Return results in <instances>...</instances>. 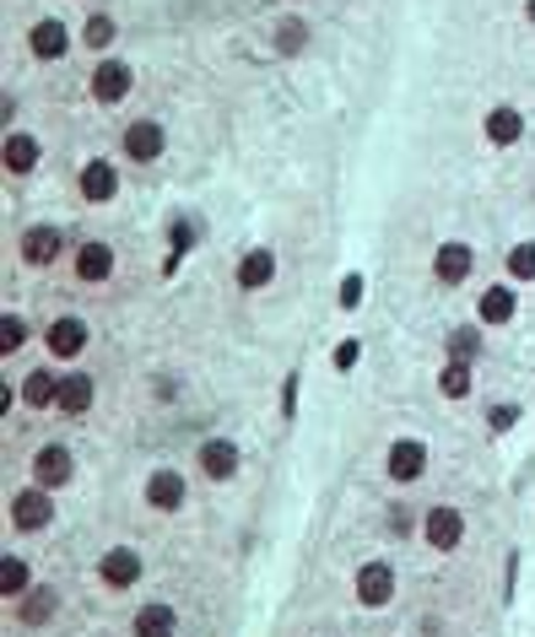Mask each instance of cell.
Instances as JSON below:
<instances>
[{
    "label": "cell",
    "mask_w": 535,
    "mask_h": 637,
    "mask_svg": "<svg viewBox=\"0 0 535 637\" xmlns=\"http://www.w3.org/2000/svg\"><path fill=\"white\" fill-rule=\"evenodd\" d=\"M384 476H390L395 487L422 481V476H427V444H422V438H395L390 454H384Z\"/></svg>",
    "instance_id": "13"
},
{
    "label": "cell",
    "mask_w": 535,
    "mask_h": 637,
    "mask_svg": "<svg viewBox=\"0 0 535 637\" xmlns=\"http://www.w3.org/2000/svg\"><path fill=\"white\" fill-rule=\"evenodd\" d=\"M146 573V562H141V551L135 546H114V551H103V562H98V578H103V589H114V594H125L135 589Z\"/></svg>",
    "instance_id": "15"
},
{
    "label": "cell",
    "mask_w": 535,
    "mask_h": 637,
    "mask_svg": "<svg viewBox=\"0 0 535 637\" xmlns=\"http://www.w3.org/2000/svg\"><path fill=\"white\" fill-rule=\"evenodd\" d=\"M520 416H525V411H520L514 400H498V405L487 411V427H492V433L503 438V433H514V427H520Z\"/></svg>",
    "instance_id": "34"
},
{
    "label": "cell",
    "mask_w": 535,
    "mask_h": 637,
    "mask_svg": "<svg viewBox=\"0 0 535 637\" xmlns=\"http://www.w3.org/2000/svg\"><path fill=\"white\" fill-rule=\"evenodd\" d=\"M444 351H449V362H476V357H481V329H476V324L449 329V335H444Z\"/></svg>",
    "instance_id": "27"
},
{
    "label": "cell",
    "mask_w": 535,
    "mask_h": 637,
    "mask_svg": "<svg viewBox=\"0 0 535 637\" xmlns=\"http://www.w3.org/2000/svg\"><path fill=\"white\" fill-rule=\"evenodd\" d=\"M114 244H103V238H87V244H76L70 249V270H76V281H87V287H103V281H114Z\"/></svg>",
    "instance_id": "8"
},
{
    "label": "cell",
    "mask_w": 535,
    "mask_h": 637,
    "mask_svg": "<svg viewBox=\"0 0 535 637\" xmlns=\"http://www.w3.org/2000/svg\"><path fill=\"white\" fill-rule=\"evenodd\" d=\"M92 400H98V379L92 373H66L60 379V416H87L92 411Z\"/></svg>",
    "instance_id": "24"
},
{
    "label": "cell",
    "mask_w": 535,
    "mask_h": 637,
    "mask_svg": "<svg viewBox=\"0 0 535 637\" xmlns=\"http://www.w3.org/2000/svg\"><path fill=\"white\" fill-rule=\"evenodd\" d=\"M503 270H509V281H535V238L514 244V249L503 255Z\"/></svg>",
    "instance_id": "29"
},
{
    "label": "cell",
    "mask_w": 535,
    "mask_h": 637,
    "mask_svg": "<svg viewBox=\"0 0 535 637\" xmlns=\"http://www.w3.org/2000/svg\"><path fill=\"white\" fill-rule=\"evenodd\" d=\"M27 55H33V60H44V65L66 60V55H70V27L60 22V16H38V22L27 27Z\"/></svg>",
    "instance_id": "14"
},
{
    "label": "cell",
    "mask_w": 535,
    "mask_h": 637,
    "mask_svg": "<svg viewBox=\"0 0 535 637\" xmlns=\"http://www.w3.org/2000/svg\"><path fill=\"white\" fill-rule=\"evenodd\" d=\"M55 611H60V589H49V583H33L16 600V622L22 627H44V622H55Z\"/></svg>",
    "instance_id": "21"
},
{
    "label": "cell",
    "mask_w": 535,
    "mask_h": 637,
    "mask_svg": "<svg viewBox=\"0 0 535 637\" xmlns=\"http://www.w3.org/2000/svg\"><path fill=\"white\" fill-rule=\"evenodd\" d=\"M525 16H531V27H535V0H525Z\"/></svg>",
    "instance_id": "39"
},
{
    "label": "cell",
    "mask_w": 535,
    "mask_h": 637,
    "mask_svg": "<svg viewBox=\"0 0 535 637\" xmlns=\"http://www.w3.org/2000/svg\"><path fill=\"white\" fill-rule=\"evenodd\" d=\"M276 270H281V259H276V249H249V255L238 259V270H233V281H238L244 292H266L270 281H276Z\"/></svg>",
    "instance_id": "18"
},
{
    "label": "cell",
    "mask_w": 535,
    "mask_h": 637,
    "mask_svg": "<svg viewBox=\"0 0 535 637\" xmlns=\"http://www.w3.org/2000/svg\"><path fill=\"white\" fill-rule=\"evenodd\" d=\"M16 255L27 259L33 270H49L55 259H66V233H60L55 222H38V227H27V233L16 238Z\"/></svg>",
    "instance_id": "7"
},
{
    "label": "cell",
    "mask_w": 535,
    "mask_h": 637,
    "mask_svg": "<svg viewBox=\"0 0 535 637\" xmlns=\"http://www.w3.org/2000/svg\"><path fill=\"white\" fill-rule=\"evenodd\" d=\"M438 394H444V400H466V394H470V362H444V373H438Z\"/></svg>",
    "instance_id": "32"
},
{
    "label": "cell",
    "mask_w": 535,
    "mask_h": 637,
    "mask_svg": "<svg viewBox=\"0 0 535 637\" xmlns=\"http://www.w3.org/2000/svg\"><path fill=\"white\" fill-rule=\"evenodd\" d=\"M352 594H357L363 611H384L395 600V568L390 562H363L357 578H352Z\"/></svg>",
    "instance_id": "6"
},
{
    "label": "cell",
    "mask_w": 535,
    "mask_h": 637,
    "mask_svg": "<svg viewBox=\"0 0 535 637\" xmlns=\"http://www.w3.org/2000/svg\"><path fill=\"white\" fill-rule=\"evenodd\" d=\"M298 389H303V373H287V379H281V400H276V405H281V422H287V427L298 422Z\"/></svg>",
    "instance_id": "36"
},
{
    "label": "cell",
    "mask_w": 535,
    "mask_h": 637,
    "mask_svg": "<svg viewBox=\"0 0 535 637\" xmlns=\"http://www.w3.org/2000/svg\"><path fill=\"white\" fill-rule=\"evenodd\" d=\"M38 163H44V141H38L33 130H5L0 168H5L11 179H27V174H38Z\"/></svg>",
    "instance_id": "10"
},
{
    "label": "cell",
    "mask_w": 535,
    "mask_h": 637,
    "mask_svg": "<svg viewBox=\"0 0 535 637\" xmlns=\"http://www.w3.org/2000/svg\"><path fill=\"white\" fill-rule=\"evenodd\" d=\"M357 362H363V340H357V335L335 340V351H331V368H335V373H352Z\"/></svg>",
    "instance_id": "35"
},
{
    "label": "cell",
    "mask_w": 535,
    "mask_h": 637,
    "mask_svg": "<svg viewBox=\"0 0 535 637\" xmlns=\"http://www.w3.org/2000/svg\"><path fill=\"white\" fill-rule=\"evenodd\" d=\"M196 470H201L205 481H216V487H222V481H233V476L244 470V448L233 444L227 433H211V438L196 448Z\"/></svg>",
    "instance_id": "1"
},
{
    "label": "cell",
    "mask_w": 535,
    "mask_h": 637,
    "mask_svg": "<svg viewBox=\"0 0 535 637\" xmlns=\"http://www.w3.org/2000/svg\"><path fill=\"white\" fill-rule=\"evenodd\" d=\"M76 44H81V49H92V55H109V49L120 44V22H114L109 11H92V16L81 22Z\"/></svg>",
    "instance_id": "25"
},
{
    "label": "cell",
    "mask_w": 535,
    "mask_h": 637,
    "mask_svg": "<svg viewBox=\"0 0 535 637\" xmlns=\"http://www.w3.org/2000/svg\"><path fill=\"white\" fill-rule=\"evenodd\" d=\"M514 314H520V292H514L509 281H492V287L481 292V303H476V318H481V324H509Z\"/></svg>",
    "instance_id": "23"
},
{
    "label": "cell",
    "mask_w": 535,
    "mask_h": 637,
    "mask_svg": "<svg viewBox=\"0 0 535 637\" xmlns=\"http://www.w3.org/2000/svg\"><path fill=\"white\" fill-rule=\"evenodd\" d=\"M363 292H368V276H363V270H346V276H341V292H335V309H341V314H357V309H363Z\"/></svg>",
    "instance_id": "30"
},
{
    "label": "cell",
    "mask_w": 535,
    "mask_h": 637,
    "mask_svg": "<svg viewBox=\"0 0 535 637\" xmlns=\"http://www.w3.org/2000/svg\"><path fill=\"white\" fill-rule=\"evenodd\" d=\"M60 379H66V373H55V368H33L27 379L16 383L22 400H27V411H55V405H60Z\"/></svg>",
    "instance_id": "22"
},
{
    "label": "cell",
    "mask_w": 535,
    "mask_h": 637,
    "mask_svg": "<svg viewBox=\"0 0 535 637\" xmlns=\"http://www.w3.org/2000/svg\"><path fill=\"white\" fill-rule=\"evenodd\" d=\"M146 509H157V513H179L185 503H190V481L174 470V465H157L152 476H146Z\"/></svg>",
    "instance_id": "9"
},
{
    "label": "cell",
    "mask_w": 535,
    "mask_h": 637,
    "mask_svg": "<svg viewBox=\"0 0 535 637\" xmlns=\"http://www.w3.org/2000/svg\"><path fill=\"white\" fill-rule=\"evenodd\" d=\"M76 190L87 205H109L114 194H120V174H114V163L109 157H87L81 163V174H76Z\"/></svg>",
    "instance_id": "16"
},
{
    "label": "cell",
    "mask_w": 535,
    "mask_h": 637,
    "mask_svg": "<svg viewBox=\"0 0 535 637\" xmlns=\"http://www.w3.org/2000/svg\"><path fill=\"white\" fill-rule=\"evenodd\" d=\"M201 222H196V216H174V222H168V249H179V255H190V249H196V244H201Z\"/></svg>",
    "instance_id": "31"
},
{
    "label": "cell",
    "mask_w": 535,
    "mask_h": 637,
    "mask_svg": "<svg viewBox=\"0 0 535 637\" xmlns=\"http://www.w3.org/2000/svg\"><path fill=\"white\" fill-rule=\"evenodd\" d=\"M27 335H33V329H27V318H22V314L0 318V351H5V357H16V351L27 346Z\"/></svg>",
    "instance_id": "33"
},
{
    "label": "cell",
    "mask_w": 535,
    "mask_h": 637,
    "mask_svg": "<svg viewBox=\"0 0 535 637\" xmlns=\"http://www.w3.org/2000/svg\"><path fill=\"white\" fill-rule=\"evenodd\" d=\"M87 340H92V329H87V318L81 314L49 318V329H44V351H49V362H76V357L87 351Z\"/></svg>",
    "instance_id": "5"
},
{
    "label": "cell",
    "mask_w": 535,
    "mask_h": 637,
    "mask_svg": "<svg viewBox=\"0 0 535 637\" xmlns=\"http://www.w3.org/2000/svg\"><path fill=\"white\" fill-rule=\"evenodd\" d=\"M120 152L131 163H157L168 152V130L157 125V120H131V125L120 130Z\"/></svg>",
    "instance_id": "12"
},
{
    "label": "cell",
    "mask_w": 535,
    "mask_h": 637,
    "mask_svg": "<svg viewBox=\"0 0 535 637\" xmlns=\"http://www.w3.org/2000/svg\"><path fill=\"white\" fill-rule=\"evenodd\" d=\"M27 476H33V487H44V492H66L70 481H76V454H70V444H44L33 454Z\"/></svg>",
    "instance_id": "2"
},
{
    "label": "cell",
    "mask_w": 535,
    "mask_h": 637,
    "mask_svg": "<svg viewBox=\"0 0 535 637\" xmlns=\"http://www.w3.org/2000/svg\"><path fill=\"white\" fill-rule=\"evenodd\" d=\"M481 135H487L492 146H520V141H525V114H520L514 103H498V109H487Z\"/></svg>",
    "instance_id": "19"
},
{
    "label": "cell",
    "mask_w": 535,
    "mask_h": 637,
    "mask_svg": "<svg viewBox=\"0 0 535 637\" xmlns=\"http://www.w3.org/2000/svg\"><path fill=\"white\" fill-rule=\"evenodd\" d=\"M276 49L281 55H303L309 49V22L303 16H281L276 22Z\"/></svg>",
    "instance_id": "28"
},
{
    "label": "cell",
    "mask_w": 535,
    "mask_h": 637,
    "mask_svg": "<svg viewBox=\"0 0 535 637\" xmlns=\"http://www.w3.org/2000/svg\"><path fill=\"white\" fill-rule=\"evenodd\" d=\"M27 589H33V568H27L22 557L5 551V557H0V594H5V600H22Z\"/></svg>",
    "instance_id": "26"
},
{
    "label": "cell",
    "mask_w": 535,
    "mask_h": 637,
    "mask_svg": "<svg viewBox=\"0 0 535 637\" xmlns=\"http://www.w3.org/2000/svg\"><path fill=\"white\" fill-rule=\"evenodd\" d=\"M470 270H476V255H470V244H460V238L438 244V255H433V276H438L444 287H460Z\"/></svg>",
    "instance_id": "20"
},
{
    "label": "cell",
    "mask_w": 535,
    "mask_h": 637,
    "mask_svg": "<svg viewBox=\"0 0 535 637\" xmlns=\"http://www.w3.org/2000/svg\"><path fill=\"white\" fill-rule=\"evenodd\" d=\"M55 524V492H44V487H22L16 498H11V529L16 535H38V529H49Z\"/></svg>",
    "instance_id": "4"
},
{
    "label": "cell",
    "mask_w": 535,
    "mask_h": 637,
    "mask_svg": "<svg viewBox=\"0 0 535 637\" xmlns=\"http://www.w3.org/2000/svg\"><path fill=\"white\" fill-rule=\"evenodd\" d=\"M135 87V70L125 60H114V55H98V70H92V81H87V92H92V103L98 109H114V103H125Z\"/></svg>",
    "instance_id": "3"
},
{
    "label": "cell",
    "mask_w": 535,
    "mask_h": 637,
    "mask_svg": "<svg viewBox=\"0 0 535 637\" xmlns=\"http://www.w3.org/2000/svg\"><path fill=\"white\" fill-rule=\"evenodd\" d=\"M179 265H185V255H179V249H168V255H163V276H179Z\"/></svg>",
    "instance_id": "37"
},
{
    "label": "cell",
    "mask_w": 535,
    "mask_h": 637,
    "mask_svg": "<svg viewBox=\"0 0 535 637\" xmlns=\"http://www.w3.org/2000/svg\"><path fill=\"white\" fill-rule=\"evenodd\" d=\"M422 540H427L433 551H460V540H466V513L449 509V503L427 509L422 513Z\"/></svg>",
    "instance_id": "11"
},
{
    "label": "cell",
    "mask_w": 535,
    "mask_h": 637,
    "mask_svg": "<svg viewBox=\"0 0 535 637\" xmlns=\"http://www.w3.org/2000/svg\"><path fill=\"white\" fill-rule=\"evenodd\" d=\"M390 529H395V535H405V529H411V513L395 509V513H390Z\"/></svg>",
    "instance_id": "38"
},
{
    "label": "cell",
    "mask_w": 535,
    "mask_h": 637,
    "mask_svg": "<svg viewBox=\"0 0 535 637\" xmlns=\"http://www.w3.org/2000/svg\"><path fill=\"white\" fill-rule=\"evenodd\" d=\"M131 637H179V611H174L168 600H146V605L135 611Z\"/></svg>",
    "instance_id": "17"
}]
</instances>
